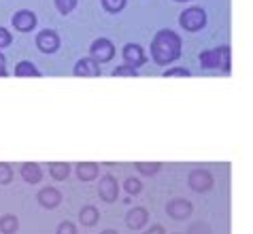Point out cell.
Instances as JSON below:
<instances>
[{"label":"cell","mask_w":253,"mask_h":234,"mask_svg":"<svg viewBox=\"0 0 253 234\" xmlns=\"http://www.w3.org/2000/svg\"><path fill=\"white\" fill-rule=\"evenodd\" d=\"M181 49H183V41L174 30H160L151 41V60L158 64V66H168V64L177 62L181 58Z\"/></svg>","instance_id":"1"},{"label":"cell","mask_w":253,"mask_h":234,"mask_svg":"<svg viewBox=\"0 0 253 234\" xmlns=\"http://www.w3.org/2000/svg\"><path fill=\"white\" fill-rule=\"evenodd\" d=\"M198 62H200V66L207 68V70H221V73L228 75L232 70V51H230L228 45L209 49V51L200 53Z\"/></svg>","instance_id":"2"},{"label":"cell","mask_w":253,"mask_h":234,"mask_svg":"<svg viewBox=\"0 0 253 234\" xmlns=\"http://www.w3.org/2000/svg\"><path fill=\"white\" fill-rule=\"evenodd\" d=\"M207 11L200 9V6H187L185 11H181L179 15V26L183 28L185 32H198L207 26Z\"/></svg>","instance_id":"3"},{"label":"cell","mask_w":253,"mask_h":234,"mask_svg":"<svg viewBox=\"0 0 253 234\" xmlns=\"http://www.w3.org/2000/svg\"><path fill=\"white\" fill-rule=\"evenodd\" d=\"M187 186L192 191H198V194H207V191L213 189L215 186V179L213 175L209 173L207 168H196L187 175Z\"/></svg>","instance_id":"4"},{"label":"cell","mask_w":253,"mask_h":234,"mask_svg":"<svg viewBox=\"0 0 253 234\" xmlns=\"http://www.w3.org/2000/svg\"><path fill=\"white\" fill-rule=\"evenodd\" d=\"M89 58H94L98 64L111 62L115 58V45L109 39H96L92 45H89Z\"/></svg>","instance_id":"5"},{"label":"cell","mask_w":253,"mask_h":234,"mask_svg":"<svg viewBox=\"0 0 253 234\" xmlns=\"http://www.w3.org/2000/svg\"><path fill=\"white\" fill-rule=\"evenodd\" d=\"M98 196H100V200L104 202H115L119 198V183L115 179V175L111 173H104L100 177V183H98Z\"/></svg>","instance_id":"6"},{"label":"cell","mask_w":253,"mask_h":234,"mask_svg":"<svg viewBox=\"0 0 253 234\" xmlns=\"http://www.w3.org/2000/svg\"><path fill=\"white\" fill-rule=\"evenodd\" d=\"M166 213L170 219H174V222H185V219L194 213V207L189 200H185V198H172V200L166 204Z\"/></svg>","instance_id":"7"},{"label":"cell","mask_w":253,"mask_h":234,"mask_svg":"<svg viewBox=\"0 0 253 234\" xmlns=\"http://www.w3.org/2000/svg\"><path fill=\"white\" fill-rule=\"evenodd\" d=\"M11 24H13V28H15L17 32H32L34 28H37L39 19H37V13H34V11L19 9V11L13 13Z\"/></svg>","instance_id":"8"},{"label":"cell","mask_w":253,"mask_h":234,"mask_svg":"<svg viewBox=\"0 0 253 234\" xmlns=\"http://www.w3.org/2000/svg\"><path fill=\"white\" fill-rule=\"evenodd\" d=\"M37 47L41 53H47V55L55 53L60 49V34L55 30H49V28L47 30H41L37 34Z\"/></svg>","instance_id":"9"},{"label":"cell","mask_w":253,"mask_h":234,"mask_svg":"<svg viewBox=\"0 0 253 234\" xmlns=\"http://www.w3.org/2000/svg\"><path fill=\"white\" fill-rule=\"evenodd\" d=\"M122 58H124V64H130V66H134V68H140L143 64H147V53H145V49L136 45V43H128V45H124L122 49Z\"/></svg>","instance_id":"10"},{"label":"cell","mask_w":253,"mask_h":234,"mask_svg":"<svg viewBox=\"0 0 253 234\" xmlns=\"http://www.w3.org/2000/svg\"><path fill=\"white\" fill-rule=\"evenodd\" d=\"M37 202L43 209L53 211L62 204V194H60V189H55V187H43V189H39V194H37Z\"/></svg>","instance_id":"11"},{"label":"cell","mask_w":253,"mask_h":234,"mask_svg":"<svg viewBox=\"0 0 253 234\" xmlns=\"http://www.w3.org/2000/svg\"><path fill=\"white\" fill-rule=\"evenodd\" d=\"M145 224H149V211L145 207H134L126 213V226L130 230H140L145 228Z\"/></svg>","instance_id":"12"},{"label":"cell","mask_w":253,"mask_h":234,"mask_svg":"<svg viewBox=\"0 0 253 234\" xmlns=\"http://www.w3.org/2000/svg\"><path fill=\"white\" fill-rule=\"evenodd\" d=\"M73 75L75 77H100V64L94 58H83L75 64Z\"/></svg>","instance_id":"13"},{"label":"cell","mask_w":253,"mask_h":234,"mask_svg":"<svg viewBox=\"0 0 253 234\" xmlns=\"http://www.w3.org/2000/svg\"><path fill=\"white\" fill-rule=\"evenodd\" d=\"M19 173H22V179L26 183H30V186H37L43 179V168H41L37 162H24L22 166H19Z\"/></svg>","instance_id":"14"},{"label":"cell","mask_w":253,"mask_h":234,"mask_svg":"<svg viewBox=\"0 0 253 234\" xmlns=\"http://www.w3.org/2000/svg\"><path fill=\"white\" fill-rule=\"evenodd\" d=\"M75 173L81 181H94V179H98V175H100V166H98L96 162H79V164L75 166Z\"/></svg>","instance_id":"15"},{"label":"cell","mask_w":253,"mask_h":234,"mask_svg":"<svg viewBox=\"0 0 253 234\" xmlns=\"http://www.w3.org/2000/svg\"><path fill=\"white\" fill-rule=\"evenodd\" d=\"M98 219H100V211L92 204H85L81 211H79V224H83L85 228H92V226L98 224Z\"/></svg>","instance_id":"16"},{"label":"cell","mask_w":253,"mask_h":234,"mask_svg":"<svg viewBox=\"0 0 253 234\" xmlns=\"http://www.w3.org/2000/svg\"><path fill=\"white\" fill-rule=\"evenodd\" d=\"M49 175L55 181H66L70 175V164L68 162H51L49 164Z\"/></svg>","instance_id":"17"},{"label":"cell","mask_w":253,"mask_h":234,"mask_svg":"<svg viewBox=\"0 0 253 234\" xmlns=\"http://www.w3.org/2000/svg\"><path fill=\"white\" fill-rule=\"evenodd\" d=\"M19 230V219L17 215H2L0 217V234H15Z\"/></svg>","instance_id":"18"},{"label":"cell","mask_w":253,"mask_h":234,"mask_svg":"<svg viewBox=\"0 0 253 234\" xmlns=\"http://www.w3.org/2000/svg\"><path fill=\"white\" fill-rule=\"evenodd\" d=\"M15 77H41V70L30 60H22L15 64Z\"/></svg>","instance_id":"19"},{"label":"cell","mask_w":253,"mask_h":234,"mask_svg":"<svg viewBox=\"0 0 253 234\" xmlns=\"http://www.w3.org/2000/svg\"><path fill=\"white\" fill-rule=\"evenodd\" d=\"M136 170L145 177H153L162 170V162H136Z\"/></svg>","instance_id":"20"},{"label":"cell","mask_w":253,"mask_h":234,"mask_svg":"<svg viewBox=\"0 0 253 234\" xmlns=\"http://www.w3.org/2000/svg\"><path fill=\"white\" fill-rule=\"evenodd\" d=\"M117 79V77H130V79H136L138 77V68L130 66V64H122V66H115L113 73H111Z\"/></svg>","instance_id":"21"},{"label":"cell","mask_w":253,"mask_h":234,"mask_svg":"<svg viewBox=\"0 0 253 234\" xmlns=\"http://www.w3.org/2000/svg\"><path fill=\"white\" fill-rule=\"evenodd\" d=\"M126 2L128 0H100L102 9L107 13H122L126 9Z\"/></svg>","instance_id":"22"},{"label":"cell","mask_w":253,"mask_h":234,"mask_svg":"<svg viewBox=\"0 0 253 234\" xmlns=\"http://www.w3.org/2000/svg\"><path fill=\"white\" fill-rule=\"evenodd\" d=\"M124 189L128 191L130 196H138L140 191H143V183H140V179H136V177H128V179L124 181Z\"/></svg>","instance_id":"23"},{"label":"cell","mask_w":253,"mask_h":234,"mask_svg":"<svg viewBox=\"0 0 253 234\" xmlns=\"http://www.w3.org/2000/svg\"><path fill=\"white\" fill-rule=\"evenodd\" d=\"M164 79H170V77H179V79H187V77H192V70L185 68V66H174V68H168L162 73Z\"/></svg>","instance_id":"24"},{"label":"cell","mask_w":253,"mask_h":234,"mask_svg":"<svg viewBox=\"0 0 253 234\" xmlns=\"http://www.w3.org/2000/svg\"><path fill=\"white\" fill-rule=\"evenodd\" d=\"M77 2H79V0H53V4H55V9H58L60 15L73 13L77 9Z\"/></svg>","instance_id":"25"},{"label":"cell","mask_w":253,"mask_h":234,"mask_svg":"<svg viewBox=\"0 0 253 234\" xmlns=\"http://www.w3.org/2000/svg\"><path fill=\"white\" fill-rule=\"evenodd\" d=\"M13 177H15L13 168L6 164V162H0V186H9L13 181Z\"/></svg>","instance_id":"26"},{"label":"cell","mask_w":253,"mask_h":234,"mask_svg":"<svg viewBox=\"0 0 253 234\" xmlns=\"http://www.w3.org/2000/svg\"><path fill=\"white\" fill-rule=\"evenodd\" d=\"M185 234H211V228H209V224H205V222H194V224L187 226Z\"/></svg>","instance_id":"27"},{"label":"cell","mask_w":253,"mask_h":234,"mask_svg":"<svg viewBox=\"0 0 253 234\" xmlns=\"http://www.w3.org/2000/svg\"><path fill=\"white\" fill-rule=\"evenodd\" d=\"M55 234H77V226L73 222H68V219H64V222L58 224V230H55Z\"/></svg>","instance_id":"28"},{"label":"cell","mask_w":253,"mask_h":234,"mask_svg":"<svg viewBox=\"0 0 253 234\" xmlns=\"http://www.w3.org/2000/svg\"><path fill=\"white\" fill-rule=\"evenodd\" d=\"M13 43V37H11V32L6 30V28L0 26V49H4V47H9Z\"/></svg>","instance_id":"29"},{"label":"cell","mask_w":253,"mask_h":234,"mask_svg":"<svg viewBox=\"0 0 253 234\" xmlns=\"http://www.w3.org/2000/svg\"><path fill=\"white\" fill-rule=\"evenodd\" d=\"M0 77H9V70H6V58H4V53H0Z\"/></svg>","instance_id":"30"},{"label":"cell","mask_w":253,"mask_h":234,"mask_svg":"<svg viewBox=\"0 0 253 234\" xmlns=\"http://www.w3.org/2000/svg\"><path fill=\"white\" fill-rule=\"evenodd\" d=\"M145 234H166V230H164V226H160V224H153L149 230H147Z\"/></svg>","instance_id":"31"},{"label":"cell","mask_w":253,"mask_h":234,"mask_svg":"<svg viewBox=\"0 0 253 234\" xmlns=\"http://www.w3.org/2000/svg\"><path fill=\"white\" fill-rule=\"evenodd\" d=\"M100 234H119L117 230H113V228H107V230H102Z\"/></svg>","instance_id":"32"},{"label":"cell","mask_w":253,"mask_h":234,"mask_svg":"<svg viewBox=\"0 0 253 234\" xmlns=\"http://www.w3.org/2000/svg\"><path fill=\"white\" fill-rule=\"evenodd\" d=\"M174 2H192V0H174Z\"/></svg>","instance_id":"33"},{"label":"cell","mask_w":253,"mask_h":234,"mask_svg":"<svg viewBox=\"0 0 253 234\" xmlns=\"http://www.w3.org/2000/svg\"><path fill=\"white\" fill-rule=\"evenodd\" d=\"M174 234H179V232H174Z\"/></svg>","instance_id":"34"}]
</instances>
